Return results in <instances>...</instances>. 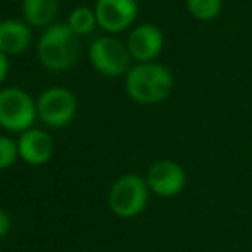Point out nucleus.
Returning a JSON list of instances; mask_svg holds the SVG:
<instances>
[{
	"instance_id": "obj_14",
	"label": "nucleus",
	"mask_w": 252,
	"mask_h": 252,
	"mask_svg": "<svg viewBox=\"0 0 252 252\" xmlns=\"http://www.w3.org/2000/svg\"><path fill=\"white\" fill-rule=\"evenodd\" d=\"M190 16L199 21H211L221 10V0H187Z\"/></svg>"
},
{
	"instance_id": "obj_1",
	"label": "nucleus",
	"mask_w": 252,
	"mask_h": 252,
	"mask_svg": "<svg viewBox=\"0 0 252 252\" xmlns=\"http://www.w3.org/2000/svg\"><path fill=\"white\" fill-rule=\"evenodd\" d=\"M81 55L77 34L65 23H55L41 33L38 40V59L52 72L72 69Z\"/></svg>"
},
{
	"instance_id": "obj_16",
	"label": "nucleus",
	"mask_w": 252,
	"mask_h": 252,
	"mask_svg": "<svg viewBox=\"0 0 252 252\" xmlns=\"http://www.w3.org/2000/svg\"><path fill=\"white\" fill-rule=\"evenodd\" d=\"M12 230V218L5 209H0V239H5Z\"/></svg>"
},
{
	"instance_id": "obj_8",
	"label": "nucleus",
	"mask_w": 252,
	"mask_h": 252,
	"mask_svg": "<svg viewBox=\"0 0 252 252\" xmlns=\"http://www.w3.org/2000/svg\"><path fill=\"white\" fill-rule=\"evenodd\" d=\"M137 7V0H96L98 26L106 33H120L136 21Z\"/></svg>"
},
{
	"instance_id": "obj_9",
	"label": "nucleus",
	"mask_w": 252,
	"mask_h": 252,
	"mask_svg": "<svg viewBox=\"0 0 252 252\" xmlns=\"http://www.w3.org/2000/svg\"><path fill=\"white\" fill-rule=\"evenodd\" d=\"M17 151H19V158L24 163H28L31 166H41L47 165L53 158L55 143H53L52 136L47 130L33 127V129L26 130V132L19 134Z\"/></svg>"
},
{
	"instance_id": "obj_7",
	"label": "nucleus",
	"mask_w": 252,
	"mask_h": 252,
	"mask_svg": "<svg viewBox=\"0 0 252 252\" xmlns=\"http://www.w3.org/2000/svg\"><path fill=\"white\" fill-rule=\"evenodd\" d=\"M146 184L151 194L161 199H172L184 192L187 186V172L179 161L158 159L148 168Z\"/></svg>"
},
{
	"instance_id": "obj_11",
	"label": "nucleus",
	"mask_w": 252,
	"mask_h": 252,
	"mask_svg": "<svg viewBox=\"0 0 252 252\" xmlns=\"http://www.w3.org/2000/svg\"><path fill=\"white\" fill-rule=\"evenodd\" d=\"M30 24L21 19L0 21V52L7 57H16L26 52L31 45Z\"/></svg>"
},
{
	"instance_id": "obj_13",
	"label": "nucleus",
	"mask_w": 252,
	"mask_h": 252,
	"mask_svg": "<svg viewBox=\"0 0 252 252\" xmlns=\"http://www.w3.org/2000/svg\"><path fill=\"white\" fill-rule=\"evenodd\" d=\"M67 26L77 34V36H84V34L93 33V30L98 26V19L94 9L88 5H79L76 9L70 10L69 17H67Z\"/></svg>"
},
{
	"instance_id": "obj_17",
	"label": "nucleus",
	"mask_w": 252,
	"mask_h": 252,
	"mask_svg": "<svg viewBox=\"0 0 252 252\" xmlns=\"http://www.w3.org/2000/svg\"><path fill=\"white\" fill-rule=\"evenodd\" d=\"M7 76H9V57L0 52V86L7 79Z\"/></svg>"
},
{
	"instance_id": "obj_6",
	"label": "nucleus",
	"mask_w": 252,
	"mask_h": 252,
	"mask_svg": "<svg viewBox=\"0 0 252 252\" xmlns=\"http://www.w3.org/2000/svg\"><path fill=\"white\" fill-rule=\"evenodd\" d=\"M88 59L91 65L106 77H119L129 72L130 53L127 45L112 36H100L90 45Z\"/></svg>"
},
{
	"instance_id": "obj_10",
	"label": "nucleus",
	"mask_w": 252,
	"mask_h": 252,
	"mask_svg": "<svg viewBox=\"0 0 252 252\" xmlns=\"http://www.w3.org/2000/svg\"><path fill=\"white\" fill-rule=\"evenodd\" d=\"M127 50L139 63L153 62L163 50V34L155 24H139L127 38Z\"/></svg>"
},
{
	"instance_id": "obj_2",
	"label": "nucleus",
	"mask_w": 252,
	"mask_h": 252,
	"mask_svg": "<svg viewBox=\"0 0 252 252\" xmlns=\"http://www.w3.org/2000/svg\"><path fill=\"white\" fill-rule=\"evenodd\" d=\"M173 76L161 63L148 62L130 67L126 76L127 96L139 105H155L170 96Z\"/></svg>"
},
{
	"instance_id": "obj_15",
	"label": "nucleus",
	"mask_w": 252,
	"mask_h": 252,
	"mask_svg": "<svg viewBox=\"0 0 252 252\" xmlns=\"http://www.w3.org/2000/svg\"><path fill=\"white\" fill-rule=\"evenodd\" d=\"M19 158L17 151V141L10 139L9 136L0 134V172L10 168Z\"/></svg>"
},
{
	"instance_id": "obj_3",
	"label": "nucleus",
	"mask_w": 252,
	"mask_h": 252,
	"mask_svg": "<svg viewBox=\"0 0 252 252\" xmlns=\"http://www.w3.org/2000/svg\"><path fill=\"white\" fill-rule=\"evenodd\" d=\"M151 190L146 179L136 173H126L112 184L108 192V208L115 216L130 220L143 215L148 208Z\"/></svg>"
},
{
	"instance_id": "obj_12",
	"label": "nucleus",
	"mask_w": 252,
	"mask_h": 252,
	"mask_svg": "<svg viewBox=\"0 0 252 252\" xmlns=\"http://www.w3.org/2000/svg\"><path fill=\"white\" fill-rule=\"evenodd\" d=\"M59 0H23V16L30 26L43 28L55 24Z\"/></svg>"
},
{
	"instance_id": "obj_5",
	"label": "nucleus",
	"mask_w": 252,
	"mask_h": 252,
	"mask_svg": "<svg viewBox=\"0 0 252 252\" xmlns=\"http://www.w3.org/2000/svg\"><path fill=\"white\" fill-rule=\"evenodd\" d=\"M38 119L52 129L67 127L77 113V100L72 91L62 86L47 88L36 100Z\"/></svg>"
},
{
	"instance_id": "obj_4",
	"label": "nucleus",
	"mask_w": 252,
	"mask_h": 252,
	"mask_svg": "<svg viewBox=\"0 0 252 252\" xmlns=\"http://www.w3.org/2000/svg\"><path fill=\"white\" fill-rule=\"evenodd\" d=\"M36 119V101L28 91L17 86L0 90V127L3 130L23 134L33 129Z\"/></svg>"
}]
</instances>
